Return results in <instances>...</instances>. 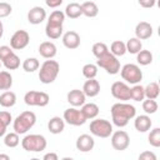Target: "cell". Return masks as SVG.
<instances>
[{
	"label": "cell",
	"instance_id": "6da1fadb",
	"mask_svg": "<svg viewBox=\"0 0 160 160\" xmlns=\"http://www.w3.org/2000/svg\"><path fill=\"white\" fill-rule=\"evenodd\" d=\"M111 120L112 124L118 128H124L129 124V121L135 118L136 109L135 106L128 104V102H116L111 106Z\"/></svg>",
	"mask_w": 160,
	"mask_h": 160
},
{
	"label": "cell",
	"instance_id": "7a4b0ae2",
	"mask_svg": "<svg viewBox=\"0 0 160 160\" xmlns=\"http://www.w3.org/2000/svg\"><path fill=\"white\" fill-rule=\"evenodd\" d=\"M60 71V65L56 60L48 59L42 62L39 70V80L42 84H51L56 80Z\"/></svg>",
	"mask_w": 160,
	"mask_h": 160
},
{
	"label": "cell",
	"instance_id": "3957f363",
	"mask_svg": "<svg viewBox=\"0 0 160 160\" xmlns=\"http://www.w3.org/2000/svg\"><path fill=\"white\" fill-rule=\"evenodd\" d=\"M35 122H36V115L32 111H22L14 120L12 128H14L15 132H18L20 135V134L28 132L35 125Z\"/></svg>",
	"mask_w": 160,
	"mask_h": 160
},
{
	"label": "cell",
	"instance_id": "277c9868",
	"mask_svg": "<svg viewBox=\"0 0 160 160\" xmlns=\"http://www.w3.org/2000/svg\"><path fill=\"white\" fill-rule=\"evenodd\" d=\"M46 145L48 142H46L45 136L40 134H30V135H26L21 140L22 149L29 152H40L46 149Z\"/></svg>",
	"mask_w": 160,
	"mask_h": 160
},
{
	"label": "cell",
	"instance_id": "5b68a950",
	"mask_svg": "<svg viewBox=\"0 0 160 160\" xmlns=\"http://www.w3.org/2000/svg\"><path fill=\"white\" fill-rule=\"evenodd\" d=\"M96 66L104 69L110 75H115L120 71V61L118 60V56L112 55L110 51H108L105 55L98 58Z\"/></svg>",
	"mask_w": 160,
	"mask_h": 160
},
{
	"label": "cell",
	"instance_id": "8992f818",
	"mask_svg": "<svg viewBox=\"0 0 160 160\" xmlns=\"http://www.w3.org/2000/svg\"><path fill=\"white\" fill-rule=\"evenodd\" d=\"M90 132L98 138H109L112 134V124L106 119H95L90 122Z\"/></svg>",
	"mask_w": 160,
	"mask_h": 160
},
{
	"label": "cell",
	"instance_id": "52a82bcc",
	"mask_svg": "<svg viewBox=\"0 0 160 160\" xmlns=\"http://www.w3.org/2000/svg\"><path fill=\"white\" fill-rule=\"evenodd\" d=\"M120 75L122 80L134 85L142 80V71L136 64H125L122 68H120Z\"/></svg>",
	"mask_w": 160,
	"mask_h": 160
},
{
	"label": "cell",
	"instance_id": "ba28073f",
	"mask_svg": "<svg viewBox=\"0 0 160 160\" xmlns=\"http://www.w3.org/2000/svg\"><path fill=\"white\" fill-rule=\"evenodd\" d=\"M24 101L29 106H40V108H44V106H46L49 104L50 96L46 92H44V91L30 90V91H28L25 94Z\"/></svg>",
	"mask_w": 160,
	"mask_h": 160
},
{
	"label": "cell",
	"instance_id": "9c48e42d",
	"mask_svg": "<svg viewBox=\"0 0 160 160\" xmlns=\"http://www.w3.org/2000/svg\"><path fill=\"white\" fill-rule=\"evenodd\" d=\"M64 121L68 122L69 125L72 126H80L84 125L86 121V118L84 116V114L81 112V110L76 109V108H69L64 111V116H62Z\"/></svg>",
	"mask_w": 160,
	"mask_h": 160
},
{
	"label": "cell",
	"instance_id": "30bf717a",
	"mask_svg": "<svg viewBox=\"0 0 160 160\" xmlns=\"http://www.w3.org/2000/svg\"><path fill=\"white\" fill-rule=\"evenodd\" d=\"M129 145H130V136L126 131L118 130L111 134V146L115 150H118V151L126 150L129 148Z\"/></svg>",
	"mask_w": 160,
	"mask_h": 160
},
{
	"label": "cell",
	"instance_id": "8fae6325",
	"mask_svg": "<svg viewBox=\"0 0 160 160\" xmlns=\"http://www.w3.org/2000/svg\"><path fill=\"white\" fill-rule=\"evenodd\" d=\"M30 42V35L25 30H18L10 38V46L14 50H22Z\"/></svg>",
	"mask_w": 160,
	"mask_h": 160
},
{
	"label": "cell",
	"instance_id": "7c38bea8",
	"mask_svg": "<svg viewBox=\"0 0 160 160\" xmlns=\"http://www.w3.org/2000/svg\"><path fill=\"white\" fill-rule=\"evenodd\" d=\"M110 91H111V95L120 101L130 100V86L124 81H115L111 85Z\"/></svg>",
	"mask_w": 160,
	"mask_h": 160
},
{
	"label": "cell",
	"instance_id": "4fadbf2b",
	"mask_svg": "<svg viewBox=\"0 0 160 160\" xmlns=\"http://www.w3.org/2000/svg\"><path fill=\"white\" fill-rule=\"evenodd\" d=\"M75 146L79 151L81 152H89L94 149L95 146V140L92 139V136L88 135V134H82L76 139Z\"/></svg>",
	"mask_w": 160,
	"mask_h": 160
},
{
	"label": "cell",
	"instance_id": "5bb4252c",
	"mask_svg": "<svg viewBox=\"0 0 160 160\" xmlns=\"http://www.w3.org/2000/svg\"><path fill=\"white\" fill-rule=\"evenodd\" d=\"M46 19V11L41 6H34L28 12V21L32 25H39Z\"/></svg>",
	"mask_w": 160,
	"mask_h": 160
},
{
	"label": "cell",
	"instance_id": "9a60e30c",
	"mask_svg": "<svg viewBox=\"0 0 160 160\" xmlns=\"http://www.w3.org/2000/svg\"><path fill=\"white\" fill-rule=\"evenodd\" d=\"M62 44L65 48L70 49V50H74V49H78L80 46V35L76 32V31H66L64 35H62Z\"/></svg>",
	"mask_w": 160,
	"mask_h": 160
},
{
	"label": "cell",
	"instance_id": "2e32d148",
	"mask_svg": "<svg viewBox=\"0 0 160 160\" xmlns=\"http://www.w3.org/2000/svg\"><path fill=\"white\" fill-rule=\"evenodd\" d=\"M66 99H68V102L74 106V108H78V106H82L85 104V100H86V96L85 94L82 92V90H79V89H74V90H70L66 95Z\"/></svg>",
	"mask_w": 160,
	"mask_h": 160
},
{
	"label": "cell",
	"instance_id": "e0dca14e",
	"mask_svg": "<svg viewBox=\"0 0 160 160\" xmlns=\"http://www.w3.org/2000/svg\"><path fill=\"white\" fill-rule=\"evenodd\" d=\"M82 92L85 94V96L95 98L100 92V82L98 80H95V78L88 79L82 85Z\"/></svg>",
	"mask_w": 160,
	"mask_h": 160
},
{
	"label": "cell",
	"instance_id": "ac0fdd59",
	"mask_svg": "<svg viewBox=\"0 0 160 160\" xmlns=\"http://www.w3.org/2000/svg\"><path fill=\"white\" fill-rule=\"evenodd\" d=\"M135 35L140 40H146L152 35V26L146 21H140L135 28Z\"/></svg>",
	"mask_w": 160,
	"mask_h": 160
},
{
	"label": "cell",
	"instance_id": "d6986e66",
	"mask_svg": "<svg viewBox=\"0 0 160 160\" xmlns=\"http://www.w3.org/2000/svg\"><path fill=\"white\" fill-rule=\"evenodd\" d=\"M134 126L139 132H146L151 129L152 121H151L150 116H148V115H139L134 120Z\"/></svg>",
	"mask_w": 160,
	"mask_h": 160
},
{
	"label": "cell",
	"instance_id": "ffe728a7",
	"mask_svg": "<svg viewBox=\"0 0 160 160\" xmlns=\"http://www.w3.org/2000/svg\"><path fill=\"white\" fill-rule=\"evenodd\" d=\"M58 52L56 45L51 41H44L39 45V54L45 59H52Z\"/></svg>",
	"mask_w": 160,
	"mask_h": 160
},
{
	"label": "cell",
	"instance_id": "44dd1931",
	"mask_svg": "<svg viewBox=\"0 0 160 160\" xmlns=\"http://www.w3.org/2000/svg\"><path fill=\"white\" fill-rule=\"evenodd\" d=\"M45 34L49 39L56 40L62 35V24H55V22H46L45 26Z\"/></svg>",
	"mask_w": 160,
	"mask_h": 160
},
{
	"label": "cell",
	"instance_id": "7402d4cb",
	"mask_svg": "<svg viewBox=\"0 0 160 160\" xmlns=\"http://www.w3.org/2000/svg\"><path fill=\"white\" fill-rule=\"evenodd\" d=\"M64 129H65V121H64V119L60 118V116H54V118H51V119L49 120V122H48V130H49L51 134H54V135L62 132Z\"/></svg>",
	"mask_w": 160,
	"mask_h": 160
},
{
	"label": "cell",
	"instance_id": "603a6c76",
	"mask_svg": "<svg viewBox=\"0 0 160 160\" xmlns=\"http://www.w3.org/2000/svg\"><path fill=\"white\" fill-rule=\"evenodd\" d=\"M81 12L86 18H95L99 14V8L94 1H85L81 5Z\"/></svg>",
	"mask_w": 160,
	"mask_h": 160
},
{
	"label": "cell",
	"instance_id": "cb8c5ba5",
	"mask_svg": "<svg viewBox=\"0 0 160 160\" xmlns=\"http://www.w3.org/2000/svg\"><path fill=\"white\" fill-rule=\"evenodd\" d=\"M81 112L84 114V116L86 118V120L95 119L99 115V106L96 104H94V102L84 104L82 108H81Z\"/></svg>",
	"mask_w": 160,
	"mask_h": 160
},
{
	"label": "cell",
	"instance_id": "d4e9b609",
	"mask_svg": "<svg viewBox=\"0 0 160 160\" xmlns=\"http://www.w3.org/2000/svg\"><path fill=\"white\" fill-rule=\"evenodd\" d=\"M64 14H65V16H68L70 19H78V18H80L82 15L80 4H78V2H70L69 5H66Z\"/></svg>",
	"mask_w": 160,
	"mask_h": 160
},
{
	"label": "cell",
	"instance_id": "484cf974",
	"mask_svg": "<svg viewBox=\"0 0 160 160\" xmlns=\"http://www.w3.org/2000/svg\"><path fill=\"white\" fill-rule=\"evenodd\" d=\"M16 104V95L12 91H5L0 95V105L2 108H12Z\"/></svg>",
	"mask_w": 160,
	"mask_h": 160
},
{
	"label": "cell",
	"instance_id": "4316f807",
	"mask_svg": "<svg viewBox=\"0 0 160 160\" xmlns=\"http://www.w3.org/2000/svg\"><path fill=\"white\" fill-rule=\"evenodd\" d=\"M144 92H145V98L146 99H158V96L160 95V88H159V84L152 81V82H149L145 88H144Z\"/></svg>",
	"mask_w": 160,
	"mask_h": 160
},
{
	"label": "cell",
	"instance_id": "83f0119b",
	"mask_svg": "<svg viewBox=\"0 0 160 160\" xmlns=\"http://www.w3.org/2000/svg\"><path fill=\"white\" fill-rule=\"evenodd\" d=\"M2 65L8 69V70H16L19 66H20V59H19V56L15 54V52H12V54H10L8 58H5L2 61Z\"/></svg>",
	"mask_w": 160,
	"mask_h": 160
},
{
	"label": "cell",
	"instance_id": "f1b7e54d",
	"mask_svg": "<svg viewBox=\"0 0 160 160\" xmlns=\"http://www.w3.org/2000/svg\"><path fill=\"white\" fill-rule=\"evenodd\" d=\"M125 46H126V51L130 52V54H138V52L142 49L141 40L138 39V38H131V39H129L128 42H125Z\"/></svg>",
	"mask_w": 160,
	"mask_h": 160
},
{
	"label": "cell",
	"instance_id": "f546056e",
	"mask_svg": "<svg viewBox=\"0 0 160 160\" xmlns=\"http://www.w3.org/2000/svg\"><path fill=\"white\" fill-rule=\"evenodd\" d=\"M110 52L115 56H122L125 55L126 52V46H125V42L121 41V40H115L111 42L110 45Z\"/></svg>",
	"mask_w": 160,
	"mask_h": 160
},
{
	"label": "cell",
	"instance_id": "4dcf8cb0",
	"mask_svg": "<svg viewBox=\"0 0 160 160\" xmlns=\"http://www.w3.org/2000/svg\"><path fill=\"white\" fill-rule=\"evenodd\" d=\"M136 61H138V64H140L142 66H146V65L152 62V54L149 50H142L141 49L136 54Z\"/></svg>",
	"mask_w": 160,
	"mask_h": 160
},
{
	"label": "cell",
	"instance_id": "1f68e13d",
	"mask_svg": "<svg viewBox=\"0 0 160 160\" xmlns=\"http://www.w3.org/2000/svg\"><path fill=\"white\" fill-rule=\"evenodd\" d=\"M130 99L134 101H142L145 99V92H144V86L135 84L132 88H130Z\"/></svg>",
	"mask_w": 160,
	"mask_h": 160
},
{
	"label": "cell",
	"instance_id": "d6a6232c",
	"mask_svg": "<svg viewBox=\"0 0 160 160\" xmlns=\"http://www.w3.org/2000/svg\"><path fill=\"white\" fill-rule=\"evenodd\" d=\"M40 68V62L36 58H28L22 62V69L26 72H34Z\"/></svg>",
	"mask_w": 160,
	"mask_h": 160
},
{
	"label": "cell",
	"instance_id": "836d02e7",
	"mask_svg": "<svg viewBox=\"0 0 160 160\" xmlns=\"http://www.w3.org/2000/svg\"><path fill=\"white\" fill-rule=\"evenodd\" d=\"M12 85V76L8 71H0V90H9Z\"/></svg>",
	"mask_w": 160,
	"mask_h": 160
},
{
	"label": "cell",
	"instance_id": "e575fe53",
	"mask_svg": "<svg viewBox=\"0 0 160 160\" xmlns=\"http://www.w3.org/2000/svg\"><path fill=\"white\" fill-rule=\"evenodd\" d=\"M20 142V138H19V134L18 132H9L5 135L4 138V144L8 146V148H16Z\"/></svg>",
	"mask_w": 160,
	"mask_h": 160
},
{
	"label": "cell",
	"instance_id": "d590c367",
	"mask_svg": "<svg viewBox=\"0 0 160 160\" xmlns=\"http://www.w3.org/2000/svg\"><path fill=\"white\" fill-rule=\"evenodd\" d=\"M148 140H149V144L154 148H159L160 146V128H154L149 136H148Z\"/></svg>",
	"mask_w": 160,
	"mask_h": 160
},
{
	"label": "cell",
	"instance_id": "8d00e7d4",
	"mask_svg": "<svg viewBox=\"0 0 160 160\" xmlns=\"http://www.w3.org/2000/svg\"><path fill=\"white\" fill-rule=\"evenodd\" d=\"M158 102L154 99H146L142 100V110L146 114H155L158 111Z\"/></svg>",
	"mask_w": 160,
	"mask_h": 160
},
{
	"label": "cell",
	"instance_id": "74e56055",
	"mask_svg": "<svg viewBox=\"0 0 160 160\" xmlns=\"http://www.w3.org/2000/svg\"><path fill=\"white\" fill-rule=\"evenodd\" d=\"M91 50H92L94 56L98 59V58H100V56L105 55V54L109 51V48H108V45H106V44H104V42H95V44L92 45Z\"/></svg>",
	"mask_w": 160,
	"mask_h": 160
},
{
	"label": "cell",
	"instance_id": "f35d334b",
	"mask_svg": "<svg viewBox=\"0 0 160 160\" xmlns=\"http://www.w3.org/2000/svg\"><path fill=\"white\" fill-rule=\"evenodd\" d=\"M82 75L86 79H94L98 75V66L95 64H85L82 66Z\"/></svg>",
	"mask_w": 160,
	"mask_h": 160
},
{
	"label": "cell",
	"instance_id": "ab89813d",
	"mask_svg": "<svg viewBox=\"0 0 160 160\" xmlns=\"http://www.w3.org/2000/svg\"><path fill=\"white\" fill-rule=\"evenodd\" d=\"M11 11H12V8L9 2H4V1L0 2V19L9 16L11 14Z\"/></svg>",
	"mask_w": 160,
	"mask_h": 160
},
{
	"label": "cell",
	"instance_id": "60d3db41",
	"mask_svg": "<svg viewBox=\"0 0 160 160\" xmlns=\"http://www.w3.org/2000/svg\"><path fill=\"white\" fill-rule=\"evenodd\" d=\"M11 120H12V116H11V114L9 111H0V121L4 125L9 126L10 122H11Z\"/></svg>",
	"mask_w": 160,
	"mask_h": 160
},
{
	"label": "cell",
	"instance_id": "b9f144b4",
	"mask_svg": "<svg viewBox=\"0 0 160 160\" xmlns=\"http://www.w3.org/2000/svg\"><path fill=\"white\" fill-rule=\"evenodd\" d=\"M12 49L11 46H8V45H2L0 46V61H2L5 58H8L10 54H12Z\"/></svg>",
	"mask_w": 160,
	"mask_h": 160
},
{
	"label": "cell",
	"instance_id": "7bdbcfd3",
	"mask_svg": "<svg viewBox=\"0 0 160 160\" xmlns=\"http://www.w3.org/2000/svg\"><path fill=\"white\" fill-rule=\"evenodd\" d=\"M139 160H156V155L151 151H144L139 155Z\"/></svg>",
	"mask_w": 160,
	"mask_h": 160
},
{
	"label": "cell",
	"instance_id": "ee69618b",
	"mask_svg": "<svg viewBox=\"0 0 160 160\" xmlns=\"http://www.w3.org/2000/svg\"><path fill=\"white\" fill-rule=\"evenodd\" d=\"M45 4H46L49 8L55 9V8H58V6H60V5L62 4V0H45Z\"/></svg>",
	"mask_w": 160,
	"mask_h": 160
},
{
	"label": "cell",
	"instance_id": "f6af8a7d",
	"mask_svg": "<svg viewBox=\"0 0 160 160\" xmlns=\"http://www.w3.org/2000/svg\"><path fill=\"white\" fill-rule=\"evenodd\" d=\"M42 159L44 160H58L59 158H58V155L55 152H48V154H45L42 156Z\"/></svg>",
	"mask_w": 160,
	"mask_h": 160
},
{
	"label": "cell",
	"instance_id": "bcb514c9",
	"mask_svg": "<svg viewBox=\"0 0 160 160\" xmlns=\"http://www.w3.org/2000/svg\"><path fill=\"white\" fill-rule=\"evenodd\" d=\"M6 128H8V126H6V125H4V124L0 121V138L5 135V132H6Z\"/></svg>",
	"mask_w": 160,
	"mask_h": 160
},
{
	"label": "cell",
	"instance_id": "7dc6e473",
	"mask_svg": "<svg viewBox=\"0 0 160 160\" xmlns=\"http://www.w3.org/2000/svg\"><path fill=\"white\" fill-rule=\"evenodd\" d=\"M0 160H10V156L6 154H0Z\"/></svg>",
	"mask_w": 160,
	"mask_h": 160
},
{
	"label": "cell",
	"instance_id": "c3c4849f",
	"mask_svg": "<svg viewBox=\"0 0 160 160\" xmlns=\"http://www.w3.org/2000/svg\"><path fill=\"white\" fill-rule=\"evenodd\" d=\"M2 35H4V25H2V22L0 20V39L2 38Z\"/></svg>",
	"mask_w": 160,
	"mask_h": 160
},
{
	"label": "cell",
	"instance_id": "681fc988",
	"mask_svg": "<svg viewBox=\"0 0 160 160\" xmlns=\"http://www.w3.org/2000/svg\"><path fill=\"white\" fill-rule=\"evenodd\" d=\"M1 65H2V62H1V61H0V69H1Z\"/></svg>",
	"mask_w": 160,
	"mask_h": 160
},
{
	"label": "cell",
	"instance_id": "f907efd6",
	"mask_svg": "<svg viewBox=\"0 0 160 160\" xmlns=\"http://www.w3.org/2000/svg\"><path fill=\"white\" fill-rule=\"evenodd\" d=\"M138 1H139V2H140V1H142V0H138Z\"/></svg>",
	"mask_w": 160,
	"mask_h": 160
}]
</instances>
